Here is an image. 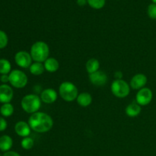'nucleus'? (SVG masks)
Masks as SVG:
<instances>
[{
	"mask_svg": "<svg viewBox=\"0 0 156 156\" xmlns=\"http://www.w3.org/2000/svg\"><path fill=\"white\" fill-rule=\"evenodd\" d=\"M7 126L8 123L6 122V120L3 117H0V132L5 130L6 128H7Z\"/></svg>",
	"mask_w": 156,
	"mask_h": 156,
	"instance_id": "a878e982",
	"label": "nucleus"
},
{
	"mask_svg": "<svg viewBox=\"0 0 156 156\" xmlns=\"http://www.w3.org/2000/svg\"><path fill=\"white\" fill-rule=\"evenodd\" d=\"M59 92L61 98L69 102L76 100L79 95L77 87L70 82H62L59 88Z\"/></svg>",
	"mask_w": 156,
	"mask_h": 156,
	"instance_id": "20e7f679",
	"label": "nucleus"
},
{
	"mask_svg": "<svg viewBox=\"0 0 156 156\" xmlns=\"http://www.w3.org/2000/svg\"><path fill=\"white\" fill-rule=\"evenodd\" d=\"M86 70L89 74L94 73L95 72L98 71L100 68V62L97 59L91 58L88 59L86 62Z\"/></svg>",
	"mask_w": 156,
	"mask_h": 156,
	"instance_id": "a211bd4d",
	"label": "nucleus"
},
{
	"mask_svg": "<svg viewBox=\"0 0 156 156\" xmlns=\"http://www.w3.org/2000/svg\"><path fill=\"white\" fill-rule=\"evenodd\" d=\"M49 46L44 41L35 42L30 48V56L35 62H44L49 58Z\"/></svg>",
	"mask_w": 156,
	"mask_h": 156,
	"instance_id": "f03ea898",
	"label": "nucleus"
},
{
	"mask_svg": "<svg viewBox=\"0 0 156 156\" xmlns=\"http://www.w3.org/2000/svg\"><path fill=\"white\" fill-rule=\"evenodd\" d=\"M125 112L128 117H136L141 113V106L136 102H133L126 107Z\"/></svg>",
	"mask_w": 156,
	"mask_h": 156,
	"instance_id": "4468645a",
	"label": "nucleus"
},
{
	"mask_svg": "<svg viewBox=\"0 0 156 156\" xmlns=\"http://www.w3.org/2000/svg\"><path fill=\"white\" fill-rule=\"evenodd\" d=\"M32 57L30 53L27 51H19L15 54V61L17 65L21 68H30L32 64Z\"/></svg>",
	"mask_w": 156,
	"mask_h": 156,
	"instance_id": "6e6552de",
	"label": "nucleus"
},
{
	"mask_svg": "<svg viewBox=\"0 0 156 156\" xmlns=\"http://www.w3.org/2000/svg\"><path fill=\"white\" fill-rule=\"evenodd\" d=\"M30 125L28 123H26L24 121H19L15 124V131L19 136L21 137H27L30 133Z\"/></svg>",
	"mask_w": 156,
	"mask_h": 156,
	"instance_id": "ddd939ff",
	"label": "nucleus"
},
{
	"mask_svg": "<svg viewBox=\"0 0 156 156\" xmlns=\"http://www.w3.org/2000/svg\"><path fill=\"white\" fill-rule=\"evenodd\" d=\"M88 3V0H77V4L79 6H84Z\"/></svg>",
	"mask_w": 156,
	"mask_h": 156,
	"instance_id": "c756f323",
	"label": "nucleus"
},
{
	"mask_svg": "<svg viewBox=\"0 0 156 156\" xmlns=\"http://www.w3.org/2000/svg\"><path fill=\"white\" fill-rule=\"evenodd\" d=\"M89 80L95 86H103L107 83L108 76L104 72L97 71L89 74Z\"/></svg>",
	"mask_w": 156,
	"mask_h": 156,
	"instance_id": "1a4fd4ad",
	"label": "nucleus"
},
{
	"mask_svg": "<svg viewBox=\"0 0 156 156\" xmlns=\"http://www.w3.org/2000/svg\"><path fill=\"white\" fill-rule=\"evenodd\" d=\"M45 70L48 71L49 73H55L57 71L59 68V63L58 60L55 58H48L44 63Z\"/></svg>",
	"mask_w": 156,
	"mask_h": 156,
	"instance_id": "dca6fc26",
	"label": "nucleus"
},
{
	"mask_svg": "<svg viewBox=\"0 0 156 156\" xmlns=\"http://www.w3.org/2000/svg\"><path fill=\"white\" fill-rule=\"evenodd\" d=\"M111 91L115 97L124 98L130 92V85L123 79H116L111 84Z\"/></svg>",
	"mask_w": 156,
	"mask_h": 156,
	"instance_id": "39448f33",
	"label": "nucleus"
},
{
	"mask_svg": "<svg viewBox=\"0 0 156 156\" xmlns=\"http://www.w3.org/2000/svg\"><path fill=\"white\" fill-rule=\"evenodd\" d=\"M11 63L8 59H0V74L9 75L11 73Z\"/></svg>",
	"mask_w": 156,
	"mask_h": 156,
	"instance_id": "412c9836",
	"label": "nucleus"
},
{
	"mask_svg": "<svg viewBox=\"0 0 156 156\" xmlns=\"http://www.w3.org/2000/svg\"><path fill=\"white\" fill-rule=\"evenodd\" d=\"M34 145V142L33 139H31L30 137H24L21 142V147L24 149L26 150H29V149H32Z\"/></svg>",
	"mask_w": 156,
	"mask_h": 156,
	"instance_id": "4be33fe9",
	"label": "nucleus"
},
{
	"mask_svg": "<svg viewBox=\"0 0 156 156\" xmlns=\"http://www.w3.org/2000/svg\"><path fill=\"white\" fill-rule=\"evenodd\" d=\"M28 124L31 129L37 133H46L52 129L53 121L50 115L44 112H36L30 115Z\"/></svg>",
	"mask_w": 156,
	"mask_h": 156,
	"instance_id": "f257e3e1",
	"label": "nucleus"
},
{
	"mask_svg": "<svg viewBox=\"0 0 156 156\" xmlns=\"http://www.w3.org/2000/svg\"><path fill=\"white\" fill-rule=\"evenodd\" d=\"M13 140L9 136L3 135L0 137V150L2 152H9L12 147Z\"/></svg>",
	"mask_w": 156,
	"mask_h": 156,
	"instance_id": "2eb2a0df",
	"label": "nucleus"
},
{
	"mask_svg": "<svg viewBox=\"0 0 156 156\" xmlns=\"http://www.w3.org/2000/svg\"><path fill=\"white\" fill-rule=\"evenodd\" d=\"M30 72L32 75H34V76H40V75H42L44 73L45 68H44V66L42 62H35L34 63L31 64V66H30Z\"/></svg>",
	"mask_w": 156,
	"mask_h": 156,
	"instance_id": "6ab92c4d",
	"label": "nucleus"
},
{
	"mask_svg": "<svg viewBox=\"0 0 156 156\" xmlns=\"http://www.w3.org/2000/svg\"><path fill=\"white\" fill-rule=\"evenodd\" d=\"M0 113H1V114L3 117H11L14 113L13 105L10 103L2 104V105L0 108Z\"/></svg>",
	"mask_w": 156,
	"mask_h": 156,
	"instance_id": "aec40b11",
	"label": "nucleus"
},
{
	"mask_svg": "<svg viewBox=\"0 0 156 156\" xmlns=\"http://www.w3.org/2000/svg\"><path fill=\"white\" fill-rule=\"evenodd\" d=\"M9 42V38L5 32L0 30V50L5 48Z\"/></svg>",
	"mask_w": 156,
	"mask_h": 156,
	"instance_id": "b1692460",
	"label": "nucleus"
},
{
	"mask_svg": "<svg viewBox=\"0 0 156 156\" xmlns=\"http://www.w3.org/2000/svg\"><path fill=\"white\" fill-rule=\"evenodd\" d=\"M0 81L4 84L9 82V75H2L0 77Z\"/></svg>",
	"mask_w": 156,
	"mask_h": 156,
	"instance_id": "bb28decb",
	"label": "nucleus"
},
{
	"mask_svg": "<svg viewBox=\"0 0 156 156\" xmlns=\"http://www.w3.org/2000/svg\"><path fill=\"white\" fill-rule=\"evenodd\" d=\"M3 156H21L17 152H13V151H9V152H5Z\"/></svg>",
	"mask_w": 156,
	"mask_h": 156,
	"instance_id": "cd10ccee",
	"label": "nucleus"
},
{
	"mask_svg": "<svg viewBox=\"0 0 156 156\" xmlns=\"http://www.w3.org/2000/svg\"><path fill=\"white\" fill-rule=\"evenodd\" d=\"M58 94L53 88L44 89L41 94V99L45 104H53L56 101Z\"/></svg>",
	"mask_w": 156,
	"mask_h": 156,
	"instance_id": "f8f14e48",
	"label": "nucleus"
},
{
	"mask_svg": "<svg viewBox=\"0 0 156 156\" xmlns=\"http://www.w3.org/2000/svg\"><path fill=\"white\" fill-rule=\"evenodd\" d=\"M147 13L149 18L156 20V4L152 3V4H150L148 6Z\"/></svg>",
	"mask_w": 156,
	"mask_h": 156,
	"instance_id": "393cba45",
	"label": "nucleus"
},
{
	"mask_svg": "<svg viewBox=\"0 0 156 156\" xmlns=\"http://www.w3.org/2000/svg\"><path fill=\"white\" fill-rule=\"evenodd\" d=\"M9 83L17 88H22L27 83V76L24 72L18 69L12 70L9 74Z\"/></svg>",
	"mask_w": 156,
	"mask_h": 156,
	"instance_id": "423d86ee",
	"label": "nucleus"
},
{
	"mask_svg": "<svg viewBox=\"0 0 156 156\" xmlns=\"http://www.w3.org/2000/svg\"><path fill=\"white\" fill-rule=\"evenodd\" d=\"M152 2H153V3H155V4H156V0H152Z\"/></svg>",
	"mask_w": 156,
	"mask_h": 156,
	"instance_id": "7c9ffc66",
	"label": "nucleus"
},
{
	"mask_svg": "<svg viewBox=\"0 0 156 156\" xmlns=\"http://www.w3.org/2000/svg\"><path fill=\"white\" fill-rule=\"evenodd\" d=\"M147 83V77L144 74H136L132 78L130 81V87L133 89L140 90L144 88Z\"/></svg>",
	"mask_w": 156,
	"mask_h": 156,
	"instance_id": "9b49d317",
	"label": "nucleus"
},
{
	"mask_svg": "<svg viewBox=\"0 0 156 156\" xmlns=\"http://www.w3.org/2000/svg\"><path fill=\"white\" fill-rule=\"evenodd\" d=\"M13 95V90L9 85L5 84L0 85V103H10Z\"/></svg>",
	"mask_w": 156,
	"mask_h": 156,
	"instance_id": "9d476101",
	"label": "nucleus"
},
{
	"mask_svg": "<svg viewBox=\"0 0 156 156\" xmlns=\"http://www.w3.org/2000/svg\"><path fill=\"white\" fill-rule=\"evenodd\" d=\"M153 94L150 88H143L137 92L136 96V101L140 106H146L148 105L152 100Z\"/></svg>",
	"mask_w": 156,
	"mask_h": 156,
	"instance_id": "0eeeda50",
	"label": "nucleus"
},
{
	"mask_svg": "<svg viewBox=\"0 0 156 156\" xmlns=\"http://www.w3.org/2000/svg\"><path fill=\"white\" fill-rule=\"evenodd\" d=\"M77 103L79 104L80 106L82 107H88L92 102V97L91 94L88 92H82L78 95L77 98Z\"/></svg>",
	"mask_w": 156,
	"mask_h": 156,
	"instance_id": "f3484780",
	"label": "nucleus"
},
{
	"mask_svg": "<svg viewBox=\"0 0 156 156\" xmlns=\"http://www.w3.org/2000/svg\"><path fill=\"white\" fill-rule=\"evenodd\" d=\"M88 4L94 9H101L105 6V0H88Z\"/></svg>",
	"mask_w": 156,
	"mask_h": 156,
	"instance_id": "5701e85b",
	"label": "nucleus"
},
{
	"mask_svg": "<svg viewBox=\"0 0 156 156\" xmlns=\"http://www.w3.org/2000/svg\"><path fill=\"white\" fill-rule=\"evenodd\" d=\"M114 76H115V78L117 79H122V78H123V73L120 71H117L114 74Z\"/></svg>",
	"mask_w": 156,
	"mask_h": 156,
	"instance_id": "c85d7f7f",
	"label": "nucleus"
},
{
	"mask_svg": "<svg viewBox=\"0 0 156 156\" xmlns=\"http://www.w3.org/2000/svg\"><path fill=\"white\" fill-rule=\"evenodd\" d=\"M21 108L28 114H34L37 112L41 105V97L34 94H27L22 98L21 102Z\"/></svg>",
	"mask_w": 156,
	"mask_h": 156,
	"instance_id": "7ed1b4c3",
	"label": "nucleus"
}]
</instances>
